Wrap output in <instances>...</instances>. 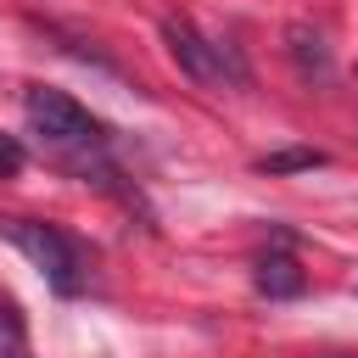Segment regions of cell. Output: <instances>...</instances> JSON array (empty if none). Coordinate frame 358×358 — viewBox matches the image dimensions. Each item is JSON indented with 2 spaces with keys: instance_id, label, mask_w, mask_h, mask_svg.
<instances>
[{
  "instance_id": "obj_1",
  "label": "cell",
  "mask_w": 358,
  "mask_h": 358,
  "mask_svg": "<svg viewBox=\"0 0 358 358\" xmlns=\"http://www.w3.org/2000/svg\"><path fill=\"white\" fill-rule=\"evenodd\" d=\"M0 235L62 291V296H73L78 285H84V274H78V246L56 229V224H39V218H0Z\"/></svg>"
},
{
  "instance_id": "obj_2",
  "label": "cell",
  "mask_w": 358,
  "mask_h": 358,
  "mask_svg": "<svg viewBox=\"0 0 358 358\" xmlns=\"http://www.w3.org/2000/svg\"><path fill=\"white\" fill-rule=\"evenodd\" d=\"M22 106H28L34 129H39L45 140H56V145H95V140H101V123H95V117H90V112H84L73 95H62V90L28 84Z\"/></svg>"
},
{
  "instance_id": "obj_3",
  "label": "cell",
  "mask_w": 358,
  "mask_h": 358,
  "mask_svg": "<svg viewBox=\"0 0 358 358\" xmlns=\"http://www.w3.org/2000/svg\"><path fill=\"white\" fill-rule=\"evenodd\" d=\"M162 39H168V50H173V62L196 78V84H218L224 78V56H218V45H207L190 22H179V17H168L162 22Z\"/></svg>"
},
{
  "instance_id": "obj_4",
  "label": "cell",
  "mask_w": 358,
  "mask_h": 358,
  "mask_svg": "<svg viewBox=\"0 0 358 358\" xmlns=\"http://www.w3.org/2000/svg\"><path fill=\"white\" fill-rule=\"evenodd\" d=\"M285 39H291V56H296V73H302V78H324V73H330V50H324L319 28L291 22V28H285Z\"/></svg>"
},
{
  "instance_id": "obj_5",
  "label": "cell",
  "mask_w": 358,
  "mask_h": 358,
  "mask_svg": "<svg viewBox=\"0 0 358 358\" xmlns=\"http://www.w3.org/2000/svg\"><path fill=\"white\" fill-rule=\"evenodd\" d=\"M302 268H296V257H285V252H268L263 263H257V291L263 296H302Z\"/></svg>"
},
{
  "instance_id": "obj_6",
  "label": "cell",
  "mask_w": 358,
  "mask_h": 358,
  "mask_svg": "<svg viewBox=\"0 0 358 358\" xmlns=\"http://www.w3.org/2000/svg\"><path fill=\"white\" fill-rule=\"evenodd\" d=\"M330 157L313 151V145H285V151H268L257 157V173H308V168H324Z\"/></svg>"
},
{
  "instance_id": "obj_7",
  "label": "cell",
  "mask_w": 358,
  "mask_h": 358,
  "mask_svg": "<svg viewBox=\"0 0 358 358\" xmlns=\"http://www.w3.org/2000/svg\"><path fill=\"white\" fill-rule=\"evenodd\" d=\"M22 352V324H17V308H0V358H17Z\"/></svg>"
},
{
  "instance_id": "obj_8",
  "label": "cell",
  "mask_w": 358,
  "mask_h": 358,
  "mask_svg": "<svg viewBox=\"0 0 358 358\" xmlns=\"http://www.w3.org/2000/svg\"><path fill=\"white\" fill-rule=\"evenodd\" d=\"M22 168V140L17 134H0V179H11Z\"/></svg>"
},
{
  "instance_id": "obj_9",
  "label": "cell",
  "mask_w": 358,
  "mask_h": 358,
  "mask_svg": "<svg viewBox=\"0 0 358 358\" xmlns=\"http://www.w3.org/2000/svg\"><path fill=\"white\" fill-rule=\"evenodd\" d=\"M330 358H358V352H330Z\"/></svg>"
},
{
  "instance_id": "obj_10",
  "label": "cell",
  "mask_w": 358,
  "mask_h": 358,
  "mask_svg": "<svg viewBox=\"0 0 358 358\" xmlns=\"http://www.w3.org/2000/svg\"><path fill=\"white\" fill-rule=\"evenodd\" d=\"M17 358H22V352H17Z\"/></svg>"
}]
</instances>
